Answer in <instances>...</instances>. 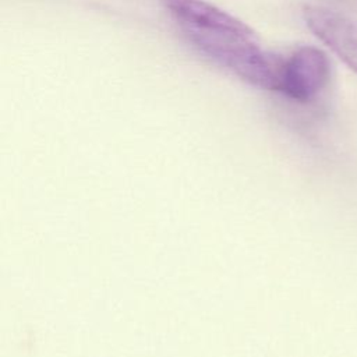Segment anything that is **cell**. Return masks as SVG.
I'll use <instances>...</instances> for the list:
<instances>
[{
    "instance_id": "cell-2",
    "label": "cell",
    "mask_w": 357,
    "mask_h": 357,
    "mask_svg": "<svg viewBox=\"0 0 357 357\" xmlns=\"http://www.w3.org/2000/svg\"><path fill=\"white\" fill-rule=\"evenodd\" d=\"M329 73V60L322 50L312 46L298 47L284 59L279 92L293 100L308 102L324 89Z\"/></svg>"
},
{
    "instance_id": "cell-1",
    "label": "cell",
    "mask_w": 357,
    "mask_h": 357,
    "mask_svg": "<svg viewBox=\"0 0 357 357\" xmlns=\"http://www.w3.org/2000/svg\"><path fill=\"white\" fill-rule=\"evenodd\" d=\"M197 50L243 81L279 91L284 59L266 50L245 22L205 0H160Z\"/></svg>"
},
{
    "instance_id": "cell-3",
    "label": "cell",
    "mask_w": 357,
    "mask_h": 357,
    "mask_svg": "<svg viewBox=\"0 0 357 357\" xmlns=\"http://www.w3.org/2000/svg\"><path fill=\"white\" fill-rule=\"evenodd\" d=\"M303 15L310 31L357 73V22L321 6H305Z\"/></svg>"
}]
</instances>
